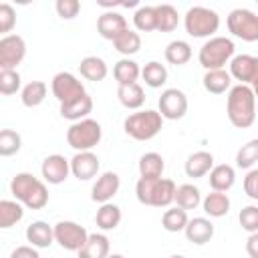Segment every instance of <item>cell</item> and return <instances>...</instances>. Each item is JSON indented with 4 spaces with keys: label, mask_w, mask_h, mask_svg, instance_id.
<instances>
[{
    "label": "cell",
    "mask_w": 258,
    "mask_h": 258,
    "mask_svg": "<svg viewBox=\"0 0 258 258\" xmlns=\"http://www.w3.org/2000/svg\"><path fill=\"white\" fill-rule=\"evenodd\" d=\"M155 14H157V30L159 32H171L177 28L179 14L171 4H157Z\"/></svg>",
    "instance_id": "cell-32"
},
{
    "label": "cell",
    "mask_w": 258,
    "mask_h": 258,
    "mask_svg": "<svg viewBox=\"0 0 258 258\" xmlns=\"http://www.w3.org/2000/svg\"><path fill=\"white\" fill-rule=\"evenodd\" d=\"M187 222H189L187 212L181 210L179 206L165 210V212H163V218H161V226H163L167 232H183L185 226H187Z\"/></svg>",
    "instance_id": "cell-35"
},
{
    "label": "cell",
    "mask_w": 258,
    "mask_h": 258,
    "mask_svg": "<svg viewBox=\"0 0 258 258\" xmlns=\"http://www.w3.org/2000/svg\"><path fill=\"white\" fill-rule=\"evenodd\" d=\"M40 171H42L44 181H48L52 185H58V183H62L69 177V173H71V161L64 155L52 153V155L44 157Z\"/></svg>",
    "instance_id": "cell-15"
},
{
    "label": "cell",
    "mask_w": 258,
    "mask_h": 258,
    "mask_svg": "<svg viewBox=\"0 0 258 258\" xmlns=\"http://www.w3.org/2000/svg\"><path fill=\"white\" fill-rule=\"evenodd\" d=\"M89 240V232L71 220H62L58 224H54V242H58V246L62 250L69 252H79Z\"/></svg>",
    "instance_id": "cell-9"
},
{
    "label": "cell",
    "mask_w": 258,
    "mask_h": 258,
    "mask_svg": "<svg viewBox=\"0 0 258 258\" xmlns=\"http://www.w3.org/2000/svg\"><path fill=\"white\" fill-rule=\"evenodd\" d=\"M159 113L163 119L177 121L183 119L187 113V97L179 89H165L159 97Z\"/></svg>",
    "instance_id": "cell-12"
},
{
    "label": "cell",
    "mask_w": 258,
    "mask_h": 258,
    "mask_svg": "<svg viewBox=\"0 0 258 258\" xmlns=\"http://www.w3.org/2000/svg\"><path fill=\"white\" fill-rule=\"evenodd\" d=\"M234 42L226 36H212L210 40H206L200 48L198 60L206 71H218L224 69L232 58H234Z\"/></svg>",
    "instance_id": "cell-4"
},
{
    "label": "cell",
    "mask_w": 258,
    "mask_h": 258,
    "mask_svg": "<svg viewBox=\"0 0 258 258\" xmlns=\"http://www.w3.org/2000/svg\"><path fill=\"white\" fill-rule=\"evenodd\" d=\"M246 252L250 258H258V232L250 234L246 240Z\"/></svg>",
    "instance_id": "cell-48"
},
{
    "label": "cell",
    "mask_w": 258,
    "mask_h": 258,
    "mask_svg": "<svg viewBox=\"0 0 258 258\" xmlns=\"http://www.w3.org/2000/svg\"><path fill=\"white\" fill-rule=\"evenodd\" d=\"M99 157L93 151H77L71 159V173L79 179V181H87L93 179L99 173Z\"/></svg>",
    "instance_id": "cell-14"
},
{
    "label": "cell",
    "mask_w": 258,
    "mask_h": 258,
    "mask_svg": "<svg viewBox=\"0 0 258 258\" xmlns=\"http://www.w3.org/2000/svg\"><path fill=\"white\" fill-rule=\"evenodd\" d=\"M202 208L210 218H222L230 212V198L224 191H212L202 200Z\"/></svg>",
    "instance_id": "cell-26"
},
{
    "label": "cell",
    "mask_w": 258,
    "mask_h": 258,
    "mask_svg": "<svg viewBox=\"0 0 258 258\" xmlns=\"http://www.w3.org/2000/svg\"><path fill=\"white\" fill-rule=\"evenodd\" d=\"M10 258H40V254L36 252L34 246H18L12 250Z\"/></svg>",
    "instance_id": "cell-47"
},
{
    "label": "cell",
    "mask_w": 258,
    "mask_h": 258,
    "mask_svg": "<svg viewBox=\"0 0 258 258\" xmlns=\"http://www.w3.org/2000/svg\"><path fill=\"white\" fill-rule=\"evenodd\" d=\"M103 137V129L95 119H83L67 129V143L75 151H91Z\"/></svg>",
    "instance_id": "cell-7"
},
{
    "label": "cell",
    "mask_w": 258,
    "mask_h": 258,
    "mask_svg": "<svg viewBox=\"0 0 258 258\" xmlns=\"http://www.w3.org/2000/svg\"><path fill=\"white\" fill-rule=\"evenodd\" d=\"M26 56V42L18 34H8L0 38V71L16 69Z\"/></svg>",
    "instance_id": "cell-11"
},
{
    "label": "cell",
    "mask_w": 258,
    "mask_h": 258,
    "mask_svg": "<svg viewBox=\"0 0 258 258\" xmlns=\"http://www.w3.org/2000/svg\"><path fill=\"white\" fill-rule=\"evenodd\" d=\"M24 216V210L20 202L14 200H2L0 202V228H10L16 222H20Z\"/></svg>",
    "instance_id": "cell-37"
},
{
    "label": "cell",
    "mask_w": 258,
    "mask_h": 258,
    "mask_svg": "<svg viewBox=\"0 0 258 258\" xmlns=\"http://www.w3.org/2000/svg\"><path fill=\"white\" fill-rule=\"evenodd\" d=\"M79 71L87 81H95V83L103 81L107 77V73H109L107 62L103 58H99V56H85L81 60V64H79Z\"/></svg>",
    "instance_id": "cell-29"
},
{
    "label": "cell",
    "mask_w": 258,
    "mask_h": 258,
    "mask_svg": "<svg viewBox=\"0 0 258 258\" xmlns=\"http://www.w3.org/2000/svg\"><path fill=\"white\" fill-rule=\"evenodd\" d=\"M133 24L141 32H151L157 30V14L155 6H139L133 14Z\"/></svg>",
    "instance_id": "cell-38"
},
{
    "label": "cell",
    "mask_w": 258,
    "mask_h": 258,
    "mask_svg": "<svg viewBox=\"0 0 258 258\" xmlns=\"http://www.w3.org/2000/svg\"><path fill=\"white\" fill-rule=\"evenodd\" d=\"M141 77H143V81H145L147 87L159 89V87L165 85V81H167V69H165L161 62L151 60V62H147V64L141 69Z\"/></svg>",
    "instance_id": "cell-34"
},
{
    "label": "cell",
    "mask_w": 258,
    "mask_h": 258,
    "mask_svg": "<svg viewBox=\"0 0 258 258\" xmlns=\"http://www.w3.org/2000/svg\"><path fill=\"white\" fill-rule=\"evenodd\" d=\"M230 75L240 85H254L258 81V56L238 54L230 60Z\"/></svg>",
    "instance_id": "cell-13"
},
{
    "label": "cell",
    "mask_w": 258,
    "mask_h": 258,
    "mask_svg": "<svg viewBox=\"0 0 258 258\" xmlns=\"http://www.w3.org/2000/svg\"><path fill=\"white\" fill-rule=\"evenodd\" d=\"M163 169H165V161H163V157L159 153L149 151V153L141 155V159H139V175L143 179H159Z\"/></svg>",
    "instance_id": "cell-25"
},
{
    "label": "cell",
    "mask_w": 258,
    "mask_h": 258,
    "mask_svg": "<svg viewBox=\"0 0 258 258\" xmlns=\"http://www.w3.org/2000/svg\"><path fill=\"white\" fill-rule=\"evenodd\" d=\"M252 91H254V95H256V97H258V81H256V83H254V85H252Z\"/></svg>",
    "instance_id": "cell-49"
},
{
    "label": "cell",
    "mask_w": 258,
    "mask_h": 258,
    "mask_svg": "<svg viewBox=\"0 0 258 258\" xmlns=\"http://www.w3.org/2000/svg\"><path fill=\"white\" fill-rule=\"evenodd\" d=\"M46 97V83L44 81H30L24 85L20 93V101L24 107H38Z\"/></svg>",
    "instance_id": "cell-33"
},
{
    "label": "cell",
    "mask_w": 258,
    "mask_h": 258,
    "mask_svg": "<svg viewBox=\"0 0 258 258\" xmlns=\"http://www.w3.org/2000/svg\"><path fill=\"white\" fill-rule=\"evenodd\" d=\"M50 87H52V95L56 97V101L60 105L71 103V101H75V99H79V97H83L87 93L85 85L73 73H67V71L56 73L52 77V85Z\"/></svg>",
    "instance_id": "cell-10"
},
{
    "label": "cell",
    "mask_w": 258,
    "mask_h": 258,
    "mask_svg": "<svg viewBox=\"0 0 258 258\" xmlns=\"http://www.w3.org/2000/svg\"><path fill=\"white\" fill-rule=\"evenodd\" d=\"M228 30L246 42L258 40V14L248 8H234L228 14Z\"/></svg>",
    "instance_id": "cell-8"
},
{
    "label": "cell",
    "mask_w": 258,
    "mask_h": 258,
    "mask_svg": "<svg viewBox=\"0 0 258 258\" xmlns=\"http://www.w3.org/2000/svg\"><path fill=\"white\" fill-rule=\"evenodd\" d=\"M121 187V179L115 171H105L103 175L97 177V181L93 183V189H91V200L93 202H99V204H107Z\"/></svg>",
    "instance_id": "cell-17"
},
{
    "label": "cell",
    "mask_w": 258,
    "mask_h": 258,
    "mask_svg": "<svg viewBox=\"0 0 258 258\" xmlns=\"http://www.w3.org/2000/svg\"><path fill=\"white\" fill-rule=\"evenodd\" d=\"M189 58H191V46L185 40H171L165 46V60L169 64L181 67L185 62H189Z\"/></svg>",
    "instance_id": "cell-31"
},
{
    "label": "cell",
    "mask_w": 258,
    "mask_h": 258,
    "mask_svg": "<svg viewBox=\"0 0 258 258\" xmlns=\"http://www.w3.org/2000/svg\"><path fill=\"white\" fill-rule=\"evenodd\" d=\"M26 240L30 242V246L34 248H48L54 242V226H48L46 222L38 220L32 222L26 228Z\"/></svg>",
    "instance_id": "cell-19"
},
{
    "label": "cell",
    "mask_w": 258,
    "mask_h": 258,
    "mask_svg": "<svg viewBox=\"0 0 258 258\" xmlns=\"http://www.w3.org/2000/svg\"><path fill=\"white\" fill-rule=\"evenodd\" d=\"M258 161V139H250L236 153V165L240 169H250Z\"/></svg>",
    "instance_id": "cell-40"
},
{
    "label": "cell",
    "mask_w": 258,
    "mask_h": 258,
    "mask_svg": "<svg viewBox=\"0 0 258 258\" xmlns=\"http://www.w3.org/2000/svg\"><path fill=\"white\" fill-rule=\"evenodd\" d=\"M185 238L196 244V246H204L214 238V224L208 218H194L187 222L185 226Z\"/></svg>",
    "instance_id": "cell-18"
},
{
    "label": "cell",
    "mask_w": 258,
    "mask_h": 258,
    "mask_svg": "<svg viewBox=\"0 0 258 258\" xmlns=\"http://www.w3.org/2000/svg\"><path fill=\"white\" fill-rule=\"evenodd\" d=\"M208 181H210L212 191H224V194H226V191L234 185V181H236V171H234V167L228 165V163L214 165L212 171H210Z\"/></svg>",
    "instance_id": "cell-20"
},
{
    "label": "cell",
    "mask_w": 258,
    "mask_h": 258,
    "mask_svg": "<svg viewBox=\"0 0 258 258\" xmlns=\"http://www.w3.org/2000/svg\"><path fill=\"white\" fill-rule=\"evenodd\" d=\"M109 258H125V256H121V254H111Z\"/></svg>",
    "instance_id": "cell-50"
},
{
    "label": "cell",
    "mask_w": 258,
    "mask_h": 258,
    "mask_svg": "<svg viewBox=\"0 0 258 258\" xmlns=\"http://www.w3.org/2000/svg\"><path fill=\"white\" fill-rule=\"evenodd\" d=\"M226 113L236 129H248L256 121V95L250 85H234L230 89Z\"/></svg>",
    "instance_id": "cell-1"
},
{
    "label": "cell",
    "mask_w": 258,
    "mask_h": 258,
    "mask_svg": "<svg viewBox=\"0 0 258 258\" xmlns=\"http://www.w3.org/2000/svg\"><path fill=\"white\" fill-rule=\"evenodd\" d=\"M238 220H240L242 230L250 234L258 232V206H244L238 214Z\"/></svg>",
    "instance_id": "cell-43"
},
{
    "label": "cell",
    "mask_w": 258,
    "mask_h": 258,
    "mask_svg": "<svg viewBox=\"0 0 258 258\" xmlns=\"http://www.w3.org/2000/svg\"><path fill=\"white\" fill-rule=\"evenodd\" d=\"M139 75H141V69H139V64H137L135 60H131V58H121V60L113 67V77H115V81L119 83V87L137 83Z\"/></svg>",
    "instance_id": "cell-27"
},
{
    "label": "cell",
    "mask_w": 258,
    "mask_h": 258,
    "mask_svg": "<svg viewBox=\"0 0 258 258\" xmlns=\"http://www.w3.org/2000/svg\"><path fill=\"white\" fill-rule=\"evenodd\" d=\"M204 89L212 95H222L228 89H232V75L226 69L218 71H206L204 75Z\"/></svg>",
    "instance_id": "cell-24"
},
{
    "label": "cell",
    "mask_w": 258,
    "mask_h": 258,
    "mask_svg": "<svg viewBox=\"0 0 258 258\" xmlns=\"http://www.w3.org/2000/svg\"><path fill=\"white\" fill-rule=\"evenodd\" d=\"M20 145H22V139L16 131H12V129L0 131V155L2 157H10V155L18 153Z\"/></svg>",
    "instance_id": "cell-41"
},
{
    "label": "cell",
    "mask_w": 258,
    "mask_h": 258,
    "mask_svg": "<svg viewBox=\"0 0 258 258\" xmlns=\"http://www.w3.org/2000/svg\"><path fill=\"white\" fill-rule=\"evenodd\" d=\"M185 32L194 38H206L212 36L220 28V16L216 10L206 6H191L183 16Z\"/></svg>",
    "instance_id": "cell-6"
},
{
    "label": "cell",
    "mask_w": 258,
    "mask_h": 258,
    "mask_svg": "<svg viewBox=\"0 0 258 258\" xmlns=\"http://www.w3.org/2000/svg\"><path fill=\"white\" fill-rule=\"evenodd\" d=\"M125 30H129V24H127V18L121 14V12H103L99 18H97V32L107 38V40H115L119 38Z\"/></svg>",
    "instance_id": "cell-16"
},
{
    "label": "cell",
    "mask_w": 258,
    "mask_h": 258,
    "mask_svg": "<svg viewBox=\"0 0 258 258\" xmlns=\"http://www.w3.org/2000/svg\"><path fill=\"white\" fill-rule=\"evenodd\" d=\"M95 222H97V226L101 230H115L121 224V210H119V206H115L111 202L101 204V208L97 210Z\"/></svg>",
    "instance_id": "cell-30"
},
{
    "label": "cell",
    "mask_w": 258,
    "mask_h": 258,
    "mask_svg": "<svg viewBox=\"0 0 258 258\" xmlns=\"http://www.w3.org/2000/svg\"><path fill=\"white\" fill-rule=\"evenodd\" d=\"M111 244L105 234H89L87 244L79 250V258H109Z\"/></svg>",
    "instance_id": "cell-23"
},
{
    "label": "cell",
    "mask_w": 258,
    "mask_h": 258,
    "mask_svg": "<svg viewBox=\"0 0 258 258\" xmlns=\"http://www.w3.org/2000/svg\"><path fill=\"white\" fill-rule=\"evenodd\" d=\"M91 111H93V99H91L87 93H85L83 97H79V99L71 101V103L60 105V115H62L64 119L73 121V123L87 119V115H89Z\"/></svg>",
    "instance_id": "cell-22"
},
{
    "label": "cell",
    "mask_w": 258,
    "mask_h": 258,
    "mask_svg": "<svg viewBox=\"0 0 258 258\" xmlns=\"http://www.w3.org/2000/svg\"><path fill=\"white\" fill-rule=\"evenodd\" d=\"M54 6H56L58 16L64 18V20L75 18V16L79 14V10H81V2H79V0H56Z\"/></svg>",
    "instance_id": "cell-45"
},
{
    "label": "cell",
    "mask_w": 258,
    "mask_h": 258,
    "mask_svg": "<svg viewBox=\"0 0 258 258\" xmlns=\"http://www.w3.org/2000/svg\"><path fill=\"white\" fill-rule=\"evenodd\" d=\"M244 191L252 200H258V169H250L244 177Z\"/></svg>",
    "instance_id": "cell-46"
},
{
    "label": "cell",
    "mask_w": 258,
    "mask_h": 258,
    "mask_svg": "<svg viewBox=\"0 0 258 258\" xmlns=\"http://www.w3.org/2000/svg\"><path fill=\"white\" fill-rule=\"evenodd\" d=\"M200 202H202V194H200V189L196 185L183 183V185L177 187V191H175V204L181 210H185V212L187 210H194V208L200 206Z\"/></svg>",
    "instance_id": "cell-36"
},
{
    "label": "cell",
    "mask_w": 258,
    "mask_h": 258,
    "mask_svg": "<svg viewBox=\"0 0 258 258\" xmlns=\"http://www.w3.org/2000/svg\"><path fill=\"white\" fill-rule=\"evenodd\" d=\"M169 258H183V256H169Z\"/></svg>",
    "instance_id": "cell-51"
},
{
    "label": "cell",
    "mask_w": 258,
    "mask_h": 258,
    "mask_svg": "<svg viewBox=\"0 0 258 258\" xmlns=\"http://www.w3.org/2000/svg\"><path fill=\"white\" fill-rule=\"evenodd\" d=\"M175 191H177V185L173 183V179H165V177H159V179L139 177L135 185L137 200L153 208H167L171 202H175Z\"/></svg>",
    "instance_id": "cell-3"
},
{
    "label": "cell",
    "mask_w": 258,
    "mask_h": 258,
    "mask_svg": "<svg viewBox=\"0 0 258 258\" xmlns=\"http://www.w3.org/2000/svg\"><path fill=\"white\" fill-rule=\"evenodd\" d=\"M113 44H115V48H117L121 54H125V58H129L131 54L139 52V48H141V36H139L135 30L129 28V30H125L119 38H115Z\"/></svg>",
    "instance_id": "cell-39"
},
{
    "label": "cell",
    "mask_w": 258,
    "mask_h": 258,
    "mask_svg": "<svg viewBox=\"0 0 258 258\" xmlns=\"http://www.w3.org/2000/svg\"><path fill=\"white\" fill-rule=\"evenodd\" d=\"M10 191L16 198V202L24 204L30 210H42L48 204V189L46 185L34 177L32 173H16L10 181Z\"/></svg>",
    "instance_id": "cell-2"
},
{
    "label": "cell",
    "mask_w": 258,
    "mask_h": 258,
    "mask_svg": "<svg viewBox=\"0 0 258 258\" xmlns=\"http://www.w3.org/2000/svg\"><path fill=\"white\" fill-rule=\"evenodd\" d=\"M20 89V75L16 69L0 71V93L2 95H14Z\"/></svg>",
    "instance_id": "cell-42"
},
{
    "label": "cell",
    "mask_w": 258,
    "mask_h": 258,
    "mask_svg": "<svg viewBox=\"0 0 258 258\" xmlns=\"http://www.w3.org/2000/svg\"><path fill=\"white\" fill-rule=\"evenodd\" d=\"M214 167V155L210 151H196L185 161V173L187 177H204Z\"/></svg>",
    "instance_id": "cell-21"
},
{
    "label": "cell",
    "mask_w": 258,
    "mask_h": 258,
    "mask_svg": "<svg viewBox=\"0 0 258 258\" xmlns=\"http://www.w3.org/2000/svg\"><path fill=\"white\" fill-rule=\"evenodd\" d=\"M14 22H16V12H14V8H12L8 2H2V4H0V32H2L4 36H8V32L12 30Z\"/></svg>",
    "instance_id": "cell-44"
},
{
    "label": "cell",
    "mask_w": 258,
    "mask_h": 258,
    "mask_svg": "<svg viewBox=\"0 0 258 258\" xmlns=\"http://www.w3.org/2000/svg\"><path fill=\"white\" fill-rule=\"evenodd\" d=\"M161 125H163V117H161L159 111H153V109L131 113L125 119V123H123L125 133L129 137H133L135 141H149V139H153L161 131Z\"/></svg>",
    "instance_id": "cell-5"
},
{
    "label": "cell",
    "mask_w": 258,
    "mask_h": 258,
    "mask_svg": "<svg viewBox=\"0 0 258 258\" xmlns=\"http://www.w3.org/2000/svg\"><path fill=\"white\" fill-rule=\"evenodd\" d=\"M117 97L121 101V105L125 109H141L143 103H145V93H143V87L139 83H133V85H125V87H119L117 89Z\"/></svg>",
    "instance_id": "cell-28"
}]
</instances>
